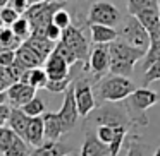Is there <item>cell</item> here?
<instances>
[{
    "label": "cell",
    "instance_id": "6da1fadb",
    "mask_svg": "<svg viewBox=\"0 0 160 156\" xmlns=\"http://www.w3.org/2000/svg\"><path fill=\"white\" fill-rule=\"evenodd\" d=\"M134 91H136V84L131 79L107 74L105 77H102L100 81L95 83L93 96L95 101L100 100L103 103H122Z\"/></svg>",
    "mask_w": 160,
    "mask_h": 156
},
{
    "label": "cell",
    "instance_id": "7a4b0ae2",
    "mask_svg": "<svg viewBox=\"0 0 160 156\" xmlns=\"http://www.w3.org/2000/svg\"><path fill=\"white\" fill-rule=\"evenodd\" d=\"M108 55H110L108 74L129 79V76L134 72V65L139 60H143L145 53L141 50H136L132 46L126 45L121 40H115L114 43L108 45Z\"/></svg>",
    "mask_w": 160,
    "mask_h": 156
},
{
    "label": "cell",
    "instance_id": "3957f363",
    "mask_svg": "<svg viewBox=\"0 0 160 156\" xmlns=\"http://www.w3.org/2000/svg\"><path fill=\"white\" fill-rule=\"evenodd\" d=\"M158 101V94L155 91L148 89V87H136L132 94H129L124 101L122 106L126 110L131 127H145L148 125V117H146V110L157 105Z\"/></svg>",
    "mask_w": 160,
    "mask_h": 156
},
{
    "label": "cell",
    "instance_id": "277c9868",
    "mask_svg": "<svg viewBox=\"0 0 160 156\" xmlns=\"http://www.w3.org/2000/svg\"><path fill=\"white\" fill-rule=\"evenodd\" d=\"M86 118L90 124H95L97 127L98 125H108V127L131 129V122L126 115L122 103H103L95 108Z\"/></svg>",
    "mask_w": 160,
    "mask_h": 156
},
{
    "label": "cell",
    "instance_id": "5b68a950",
    "mask_svg": "<svg viewBox=\"0 0 160 156\" xmlns=\"http://www.w3.org/2000/svg\"><path fill=\"white\" fill-rule=\"evenodd\" d=\"M117 40L124 41L126 45L132 46V48H136V50H141L143 53H146L150 48L148 33H146L145 28L136 21V17H131V16L122 22L121 29H117Z\"/></svg>",
    "mask_w": 160,
    "mask_h": 156
},
{
    "label": "cell",
    "instance_id": "8992f818",
    "mask_svg": "<svg viewBox=\"0 0 160 156\" xmlns=\"http://www.w3.org/2000/svg\"><path fill=\"white\" fill-rule=\"evenodd\" d=\"M122 22L121 11L115 7L112 2H95L91 4L90 11L86 16V26H107V28H114Z\"/></svg>",
    "mask_w": 160,
    "mask_h": 156
},
{
    "label": "cell",
    "instance_id": "52a82bcc",
    "mask_svg": "<svg viewBox=\"0 0 160 156\" xmlns=\"http://www.w3.org/2000/svg\"><path fill=\"white\" fill-rule=\"evenodd\" d=\"M71 86H72V96L78 108V115L86 118L97 108V101L93 96V84L86 77H79V79L72 81Z\"/></svg>",
    "mask_w": 160,
    "mask_h": 156
},
{
    "label": "cell",
    "instance_id": "ba28073f",
    "mask_svg": "<svg viewBox=\"0 0 160 156\" xmlns=\"http://www.w3.org/2000/svg\"><path fill=\"white\" fill-rule=\"evenodd\" d=\"M108 67H110L108 45H93L90 48L88 62L83 67V72H91V77L97 83L108 74Z\"/></svg>",
    "mask_w": 160,
    "mask_h": 156
},
{
    "label": "cell",
    "instance_id": "9c48e42d",
    "mask_svg": "<svg viewBox=\"0 0 160 156\" xmlns=\"http://www.w3.org/2000/svg\"><path fill=\"white\" fill-rule=\"evenodd\" d=\"M60 41L74 53L78 62L83 64V67L86 65L88 62V55H90V43H88L84 33L81 31V28L78 26H69L66 31H62V38Z\"/></svg>",
    "mask_w": 160,
    "mask_h": 156
},
{
    "label": "cell",
    "instance_id": "30bf717a",
    "mask_svg": "<svg viewBox=\"0 0 160 156\" xmlns=\"http://www.w3.org/2000/svg\"><path fill=\"white\" fill-rule=\"evenodd\" d=\"M55 115L60 122V127H62L64 134L71 132L76 127L78 120H79V115H78V108H76V103H74L72 86H69L66 89V93H64V103L60 106V110L55 111Z\"/></svg>",
    "mask_w": 160,
    "mask_h": 156
},
{
    "label": "cell",
    "instance_id": "8fae6325",
    "mask_svg": "<svg viewBox=\"0 0 160 156\" xmlns=\"http://www.w3.org/2000/svg\"><path fill=\"white\" fill-rule=\"evenodd\" d=\"M5 96H7V101L11 103V108H21L36 96V89H33L28 84L16 83L7 87Z\"/></svg>",
    "mask_w": 160,
    "mask_h": 156
},
{
    "label": "cell",
    "instance_id": "7c38bea8",
    "mask_svg": "<svg viewBox=\"0 0 160 156\" xmlns=\"http://www.w3.org/2000/svg\"><path fill=\"white\" fill-rule=\"evenodd\" d=\"M43 64H45V69L43 70H45L48 81H62V79H66V77L71 76V72H69L71 67L67 65L59 55H55L53 52Z\"/></svg>",
    "mask_w": 160,
    "mask_h": 156
},
{
    "label": "cell",
    "instance_id": "4fadbf2b",
    "mask_svg": "<svg viewBox=\"0 0 160 156\" xmlns=\"http://www.w3.org/2000/svg\"><path fill=\"white\" fill-rule=\"evenodd\" d=\"M78 156H110V153H108V146L98 141L91 129H86L83 146H81Z\"/></svg>",
    "mask_w": 160,
    "mask_h": 156
},
{
    "label": "cell",
    "instance_id": "5bb4252c",
    "mask_svg": "<svg viewBox=\"0 0 160 156\" xmlns=\"http://www.w3.org/2000/svg\"><path fill=\"white\" fill-rule=\"evenodd\" d=\"M24 142L28 146H33L35 149L40 148L42 144H45V130H43L42 117L29 118L28 129H26V135H24Z\"/></svg>",
    "mask_w": 160,
    "mask_h": 156
},
{
    "label": "cell",
    "instance_id": "9a60e30c",
    "mask_svg": "<svg viewBox=\"0 0 160 156\" xmlns=\"http://www.w3.org/2000/svg\"><path fill=\"white\" fill-rule=\"evenodd\" d=\"M14 53H16V64H18L19 67H22L24 70L38 69V67L43 64V60L40 59V57L36 55L31 48H28L24 43H22V45L19 46Z\"/></svg>",
    "mask_w": 160,
    "mask_h": 156
},
{
    "label": "cell",
    "instance_id": "2e32d148",
    "mask_svg": "<svg viewBox=\"0 0 160 156\" xmlns=\"http://www.w3.org/2000/svg\"><path fill=\"white\" fill-rule=\"evenodd\" d=\"M42 120H43V130H45V142H57L64 135L57 115L45 111L42 115Z\"/></svg>",
    "mask_w": 160,
    "mask_h": 156
},
{
    "label": "cell",
    "instance_id": "e0dca14e",
    "mask_svg": "<svg viewBox=\"0 0 160 156\" xmlns=\"http://www.w3.org/2000/svg\"><path fill=\"white\" fill-rule=\"evenodd\" d=\"M72 148L64 142L57 141V142H45L40 148H36L35 151L29 153V156H67L72 154Z\"/></svg>",
    "mask_w": 160,
    "mask_h": 156
},
{
    "label": "cell",
    "instance_id": "ac0fdd59",
    "mask_svg": "<svg viewBox=\"0 0 160 156\" xmlns=\"http://www.w3.org/2000/svg\"><path fill=\"white\" fill-rule=\"evenodd\" d=\"M7 124H9V129L18 135L19 139L24 141V135H26V129H28V124H29V117H26L19 108H11V113H9V118H7Z\"/></svg>",
    "mask_w": 160,
    "mask_h": 156
},
{
    "label": "cell",
    "instance_id": "d6986e66",
    "mask_svg": "<svg viewBox=\"0 0 160 156\" xmlns=\"http://www.w3.org/2000/svg\"><path fill=\"white\" fill-rule=\"evenodd\" d=\"M90 28V35H91V43L93 45H110L117 40V29L114 28H107V26H88Z\"/></svg>",
    "mask_w": 160,
    "mask_h": 156
},
{
    "label": "cell",
    "instance_id": "ffe728a7",
    "mask_svg": "<svg viewBox=\"0 0 160 156\" xmlns=\"http://www.w3.org/2000/svg\"><path fill=\"white\" fill-rule=\"evenodd\" d=\"M24 45L28 46V48H31L33 52H35L36 55L43 60V62L52 55L53 48H55V45L50 43L47 38H36V36H29V38L24 41Z\"/></svg>",
    "mask_w": 160,
    "mask_h": 156
},
{
    "label": "cell",
    "instance_id": "44dd1931",
    "mask_svg": "<svg viewBox=\"0 0 160 156\" xmlns=\"http://www.w3.org/2000/svg\"><path fill=\"white\" fill-rule=\"evenodd\" d=\"M47 74L45 70L42 69V67H38V69H33V70H26L24 74H22V77L19 79V83L21 84H28V86H31L33 89H42V87L47 86Z\"/></svg>",
    "mask_w": 160,
    "mask_h": 156
},
{
    "label": "cell",
    "instance_id": "7402d4cb",
    "mask_svg": "<svg viewBox=\"0 0 160 156\" xmlns=\"http://www.w3.org/2000/svg\"><path fill=\"white\" fill-rule=\"evenodd\" d=\"M21 45H22V41L12 35L11 28H5V26L0 28V50H11V52H16Z\"/></svg>",
    "mask_w": 160,
    "mask_h": 156
},
{
    "label": "cell",
    "instance_id": "603a6c76",
    "mask_svg": "<svg viewBox=\"0 0 160 156\" xmlns=\"http://www.w3.org/2000/svg\"><path fill=\"white\" fill-rule=\"evenodd\" d=\"M45 101L40 100V98H33L31 101H28V103L24 105V106H21L19 110L22 111V113L26 115V117L29 118H36V117H42L43 113H45Z\"/></svg>",
    "mask_w": 160,
    "mask_h": 156
},
{
    "label": "cell",
    "instance_id": "cb8c5ba5",
    "mask_svg": "<svg viewBox=\"0 0 160 156\" xmlns=\"http://www.w3.org/2000/svg\"><path fill=\"white\" fill-rule=\"evenodd\" d=\"M11 31H12V35H14L16 38L21 40V41L24 43L26 40L31 36V26H29V22L26 21L24 17H19L18 21L11 26Z\"/></svg>",
    "mask_w": 160,
    "mask_h": 156
},
{
    "label": "cell",
    "instance_id": "d4e9b609",
    "mask_svg": "<svg viewBox=\"0 0 160 156\" xmlns=\"http://www.w3.org/2000/svg\"><path fill=\"white\" fill-rule=\"evenodd\" d=\"M29 153H31L29 146L26 144L22 139L16 137L14 142L9 146L7 151H4V156H29Z\"/></svg>",
    "mask_w": 160,
    "mask_h": 156
},
{
    "label": "cell",
    "instance_id": "484cf974",
    "mask_svg": "<svg viewBox=\"0 0 160 156\" xmlns=\"http://www.w3.org/2000/svg\"><path fill=\"white\" fill-rule=\"evenodd\" d=\"M52 24L55 28H59L60 31H66L69 26H72V17H71V14L66 9H59L52 17Z\"/></svg>",
    "mask_w": 160,
    "mask_h": 156
},
{
    "label": "cell",
    "instance_id": "4316f807",
    "mask_svg": "<svg viewBox=\"0 0 160 156\" xmlns=\"http://www.w3.org/2000/svg\"><path fill=\"white\" fill-rule=\"evenodd\" d=\"M146 153H148V148H146L143 142H139V137L132 135L131 141L128 142L126 156H146Z\"/></svg>",
    "mask_w": 160,
    "mask_h": 156
},
{
    "label": "cell",
    "instance_id": "83f0119b",
    "mask_svg": "<svg viewBox=\"0 0 160 156\" xmlns=\"http://www.w3.org/2000/svg\"><path fill=\"white\" fill-rule=\"evenodd\" d=\"M95 135H97V139L100 142H103V144H110L112 141H114L115 137V127H108V125H98L97 129H95Z\"/></svg>",
    "mask_w": 160,
    "mask_h": 156
},
{
    "label": "cell",
    "instance_id": "f1b7e54d",
    "mask_svg": "<svg viewBox=\"0 0 160 156\" xmlns=\"http://www.w3.org/2000/svg\"><path fill=\"white\" fill-rule=\"evenodd\" d=\"M153 81H160V60L153 62L152 65L143 72V86L141 87H146L148 84H152Z\"/></svg>",
    "mask_w": 160,
    "mask_h": 156
},
{
    "label": "cell",
    "instance_id": "f546056e",
    "mask_svg": "<svg viewBox=\"0 0 160 156\" xmlns=\"http://www.w3.org/2000/svg\"><path fill=\"white\" fill-rule=\"evenodd\" d=\"M53 53L55 55H59L60 59L64 60V62L67 64V65H74V64H78V60H76V57H74V53L71 52L69 48H67L66 45H64L62 41H59V43H55V48H53Z\"/></svg>",
    "mask_w": 160,
    "mask_h": 156
},
{
    "label": "cell",
    "instance_id": "4dcf8cb0",
    "mask_svg": "<svg viewBox=\"0 0 160 156\" xmlns=\"http://www.w3.org/2000/svg\"><path fill=\"white\" fill-rule=\"evenodd\" d=\"M72 76L66 77L62 81H47V86L45 89H48L50 93H66V89L72 84Z\"/></svg>",
    "mask_w": 160,
    "mask_h": 156
},
{
    "label": "cell",
    "instance_id": "1f68e13d",
    "mask_svg": "<svg viewBox=\"0 0 160 156\" xmlns=\"http://www.w3.org/2000/svg\"><path fill=\"white\" fill-rule=\"evenodd\" d=\"M19 17H21V16L16 11H12V9L9 7V4L5 5L4 9H0V21H2V26H5V28H11Z\"/></svg>",
    "mask_w": 160,
    "mask_h": 156
},
{
    "label": "cell",
    "instance_id": "d6a6232c",
    "mask_svg": "<svg viewBox=\"0 0 160 156\" xmlns=\"http://www.w3.org/2000/svg\"><path fill=\"white\" fill-rule=\"evenodd\" d=\"M16 137H18V135H16L9 127H5V125H4V127H0V151H2V153L7 151L9 146L14 142Z\"/></svg>",
    "mask_w": 160,
    "mask_h": 156
},
{
    "label": "cell",
    "instance_id": "836d02e7",
    "mask_svg": "<svg viewBox=\"0 0 160 156\" xmlns=\"http://www.w3.org/2000/svg\"><path fill=\"white\" fill-rule=\"evenodd\" d=\"M43 33H45V38L48 40L50 43H53V45H55V43H59V41H60V38H62V31H60L59 28H55V26H53L52 22H50V24L47 26Z\"/></svg>",
    "mask_w": 160,
    "mask_h": 156
},
{
    "label": "cell",
    "instance_id": "e575fe53",
    "mask_svg": "<svg viewBox=\"0 0 160 156\" xmlns=\"http://www.w3.org/2000/svg\"><path fill=\"white\" fill-rule=\"evenodd\" d=\"M31 5H33L31 0H11V2H9V7H11L12 11H16L19 16L24 14Z\"/></svg>",
    "mask_w": 160,
    "mask_h": 156
},
{
    "label": "cell",
    "instance_id": "d590c367",
    "mask_svg": "<svg viewBox=\"0 0 160 156\" xmlns=\"http://www.w3.org/2000/svg\"><path fill=\"white\" fill-rule=\"evenodd\" d=\"M14 62H16L14 52H11V50H0V67L7 69V67L14 65Z\"/></svg>",
    "mask_w": 160,
    "mask_h": 156
},
{
    "label": "cell",
    "instance_id": "8d00e7d4",
    "mask_svg": "<svg viewBox=\"0 0 160 156\" xmlns=\"http://www.w3.org/2000/svg\"><path fill=\"white\" fill-rule=\"evenodd\" d=\"M9 86H12V83L7 76V70L4 67H0V93H5Z\"/></svg>",
    "mask_w": 160,
    "mask_h": 156
},
{
    "label": "cell",
    "instance_id": "74e56055",
    "mask_svg": "<svg viewBox=\"0 0 160 156\" xmlns=\"http://www.w3.org/2000/svg\"><path fill=\"white\" fill-rule=\"evenodd\" d=\"M9 113H11V106L9 105H2L0 106V127H4L5 122L9 118Z\"/></svg>",
    "mask_w": 160,
    "mask_h": 156
},
{
    "label": "cell",
    "instance_id": "f35d334b",
    "mask_svg": "<svg viewBox=\"0 0 160 156\" xmlns=\"http://www.w3.org/2000/svg\"><path fill=\"white\" fill-rule=\"evenodd\" d=\"M2 105H7V96H5V93H0V106Z\"/></svg>",
    "mask_w": 160,
    "mask_h": 156
},
{
    "label": "cell",
    "instance_id": "ab89813d",
    "mask_svg": "<svg viewBox=\"0 0 160 156\" xmlns=\"http://www.w3.org/2000/svg\"><path fill=\"white\" fill-rule=\"evenodd\" d=\"M152 156H160V148H158V149H157V151H155V153H153V154H152Z\"/></svg>",
    "mask_w": 160,
    "mask_h": 156
},
{
    "label": "cell",
    "instance_id": "60d3db41",
    "mask_svg": "<svg viewBox=\"0 0 160 156\" xmlns=\"http://www.w3.org/2000/svg\"><path fill=\"white\" fill-rule=\"evenodd\" d=\"M158 11H160V2H158Z\"/></svg>",
    "mask_w": 160,
    "mask_h": 156
},
{
    "label": "cell",
    "instance_id": "b9f144b4",
    "mask_svg": "<svg viewBox=\"0 0 160 156\" xmlns=\"http://www.w3.org/2000/svg\"><path fill=\"white\" fill-rule=\"evenodd\" d=\"M71 156H78V154H74V153H72V154H71Z\"/></svg>",
    "mask_w": 160,
    "mask_h": 156
},
{
    "label": "cell",
    "instance_id": "7bdbcfd3",
    "mask_svg": "<svg viewBox=\"0 0 160 156\" xmlns=\"http://www.w3.org/2000/svg\"><path fill=\"white\" fill-rule=\"evenodd\" d=\"M0 28H2V21H0Z\"/></svg>",
    "mask_w": 160,
    "mask_h": 156
},
{
    "label": "cell",
    "instance_id": "ee69618b",
    "mask_svg": "<svg viewBox=\"0 0 160 156\" xmlns=\"http://www.w3.org/2000/svg\"><path fill=\"white\" fill-rule=\"evenodd\" d=\"M67 156H71V154H67Z\"/></svg>",
    "mask_w": 160,
    "mask_h": 156
}]
</instances>
